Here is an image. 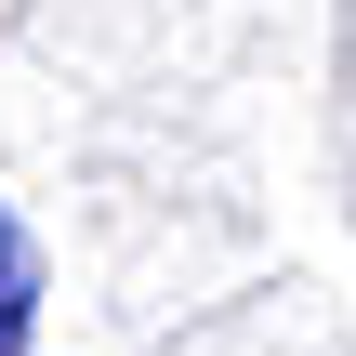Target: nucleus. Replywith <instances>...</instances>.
Here are the masks:
<instances>
[{"label":"nucleus","instance_id":"1","mask_svg":"<svg viewBox=\"0 0 356 356\" xmlns=\"http://www.w3.org/2000/svg\"><path fill=\"white\" fill-rule=\"evenodd\" d=\"M40 330V238H26V211L0 198V356H26Z\"/></svg>","mask_w":356,"mask_h":356}]
</instances>
